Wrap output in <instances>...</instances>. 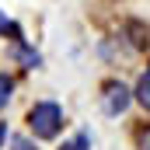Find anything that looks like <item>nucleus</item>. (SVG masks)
<instances>
[{
	"label": "nucleus",
	"mask_w": 150,
	"mask_h": 150,
	"mask_svg": "<svg viewBox=\"0 0 150 150\" xmlns=\"http://www.w3.org/2000/svg\"><path fill=\"white\" fill-rule=\"evenodd\" d=\"M28 129L38 140H52L63 129V108L56 101H35L32 112H28Z\"/></svg>",
	"instance_id": "obj_1"
},
{
	"label": "nucleus",
	"mask_w": 150,
	"mask_h": 150,
	"mask_svg": "<svg viewBox=\"0 0 150 150\" xmlns=\"http://www.w3.org/2000/svg\"><path fill=\"white\" fill-rule=\"evenodd\" d=\"M129 101H133V91H129L126 84H119V80L105 84V94H101V108H105V115H122L126 108H129Z\"/></svg>",
	"instance_id": "obj_2"
},
{
	"label": "nucleus",
	"mask_w": 150,
	"mask_h": 150,
	"mask_svg": "<svg viewBox=\"0 0 150 150\" xmlns=\"http://www.w3.org/2000/svg\"><path fill=\"white\" fill-rule=\"evenodd\" d=\"M126 35H129V45H133V49H147L150 45V32L140 21H126Z\"/></svg>",
	"instance_id": "obj_3"
},
{
	"label": "nucleus",
	"mask_w": 150,
	"mask_h": 150,
	"mask_svg": "<svg viewBox=\"0 0 150 150\" xmlns=\"http://www.w3.org/2000/svg\"><path fill=\"white\" fill-rule=\"evenodd\" d=\"M14 59H18L25 70H38V67H42V56H38L35 49H28L25 42H21V45H14Z\"/></svg>",
	"instance_id": "obj_4"
},
{
	"label": "nucleus",
	"mask_w": 150,
	"mask_h": 150,
	"mask_svg": "<svg viewBox=\"0 0 150 150\" xmlns=\"http://www.w3.org/2000/svg\"><path fill=\"white\" fill-rule=\"evenodd\" d=\"M133 98H136V101H140V105L150 112V74H143V77H140V84H136Z\"/></svg>",
	"instance_id": "obj_5"
},
{
	"label": "nucleus",
	"mask_w": 150,
	"mask_h": 150,
	"mask_svg": "<svg viewBox=\"0 0 150 150\" xmlns=\"http://www.w3.org/2000/svg\"><path fill=\"white\" fill-rule=\"evenodd\" d=\"M59 150H91V133H87V129H80L74 140H67Z\"/></svg>",
	"instance_id": "obj_6"
},
{
	"label": "nucleus",
	"mask_w": 150,
	"mask_h": 150,
	"mask_svg": "<svg viewBox=\"0 0 150 150\" xmlns=\"http://www.w3.org/2000/svg\"><path fill=\"white\" fill-rule=\"evenodd\" d=\"M11 91H14V80L7 74H0V112L7 108V101H11Z\"/></svg>",
	"instance_id": "obj_7"
},
{
	"label": "nucleus",
	"mask_w": 150,
	"mask_h": 150,
	"mask_svg": "<svg viewBox=\"0 0 150 150\" xmlns=\"http://www.w3.org/2000/svg\"><path fill=\"white\" fill-rule=\"evenodd\" d=\"M11 150H35V143L28 136H11Z\"/></svg>",
	"instance_id": "obj_8"
},
{
	"label": "nucleus",
	"mask_w": 150,
	"mask_h": 150,
	"mask_svg": "<svg viewBox=\"0 0 150 150\" xmlns=\"http://www.w3.org/2000/svg\"><path fill=\"white\" fill-rule=\"evenodd\" d=\"M140 150H150V126L140 133Z\"/></svg>",
	"instance_id": "obj_9"
},
{
	"label": "nucleus",
	"mask_w": 150,
	"mask_h": 150,
	"mask_svg": "<svg viewBox=\"0 0 150 150\" xmlns=\"http://www.w3.org/2000/svg\"><path fill=\"white\" fill-rule=\"evenodd\" d=\"M4 143H7V122H0V150H4Z\"/></svg>",
	"instance_id": "obj_10"
},
{
	"label": "nucleus",
	"mask_w": 150,
	"mask_h": 150,
	"mask_svg": "<svg viewBox=\"0 0 150 150\" xmlns=\"http://www.w3.org/2000/svg\"><path fill=\"white\" fill-rule=\"evenodd\" d=\"M147 74H150V67H147Z\"/></svg>",
	"instance_id": "obj_11"
}]
</instances>
